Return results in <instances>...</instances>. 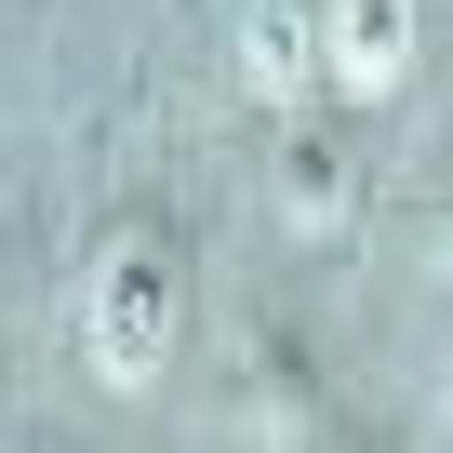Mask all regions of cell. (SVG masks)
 I'll return each instance as SVG.
<instances>
[{
  "mask_svg": "<svg viewBox=\"0 0 453 453\" xmlns=\"http://www.w3.org/2000/svg\"><path fill=\"white\" fill-rule=\"evenodd\" d=\"M81 334H94V373L107 387H147L187 334V254L160 213H120L94 241V280H81Z\"/></svg>",
  "mask_w": 453,
  "mask_h": 453,
  "instance_id": "1",
  "label": "cell"
},
{
  "mask_svg": "<svg viewBox=\"0 0 453 453\" xmlns=\"http://www.w3.org/2000/svg\"><path fill=\"white\" fill-rule=\"evenodd\" d=\"M267 200H280V226H294V241H334V226L360 213V160H347V134H334V120H307V107H280Z\"/></svg>",
  "mask_w": 453,
  "mask_h": 453,
  "instance_id": "2",
  "label": "cell"
},
{
  "mask_svg": "<svg viewBox=\"0 0 453 453\" xmlns=\"http://www.w3.org/2000/svg\"><path fill=\"white\" fill-rule=\"evenodd\" d=\"M334 400H320V360L280 334V320H254V426H280V440H307Z\"/></svg>",
  "mask_w": 453,
  "mask_h": 453,
  "instance_id": "3",
  "label": "cell"
},
{
  "mask_svg": "<svg viewBox=\"0 0 453 453\" xmlns=\"http://www.w3.org/2000/svg\"><path fill=\"white\" fill-rule=\"evenodd\" d=\"M320 41H334L347 81H400V67H413V0H334Z\"/></svg>",
  "mask_w": 453,
  "mask_h": 453,
  "instance_id": "4",
  "label": "cell"
}]
</instances>
